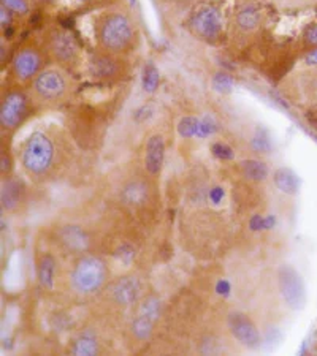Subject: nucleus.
I'll use <instances>...</instances> for the list:
<instances>
[{"label": "nucleus", "instance_id": "obj_1", "mask_svg": "<svg viewBox=\"0 0 317 356\" xmlns=\"http://www.w3.org/2000/svg\"><path fill=\"white\" fill-rule=\"evenodd\" d=\"M92 31L97 48L114 56L134 53L140 42L135 21L121 8H109L97 15Z\"/></svg>", "mask_w": 317, "mask_h": 356}, {"label": "nucleus", "instance_id": "obj_2", "mask_svg": "<svg viewBox=\"0 0 317 356\" xmlns=\"http://www.w3.org/2000/svg\"><path fill=\"white\" fill-rule=\"evenodd\" d=\"M62 149L56 136L49 131L36 130L20 147V163L24 173L32 179H46L54 173L61 162Z\"/></svg>", "mask_w": 317, "mask_h": 356}, {"label": "nucleus", "instance_id": "obj_3", "mask_svg": "<svg viewBox=\"0 0 317 356\" xmlns=\"http://www.w3.org/2000/svg\"><path fill=\"white\" fill-rule=\"evenodd\" d=\"M73 88V81L65 68L46 67L29 84L27 90L37 106L53 108L70 99Z\"/></svg>", "mask_w": 317, "mask_h": 356}, {"label": "nucleus", "instance_id": "obj_4", "mask_svg": "<svg viewBox=\"0 0 317 356\" xmlns=\"http://www.w3.org/2000/svg\"><path fill=\"white\" fill-rule=\"evenodd\" d=\"M43 49L49 60L65 70H73L83 60L82 46L77 37L65 27L56 26L48 29L43 40Z\"/></svg>", "mask_w": 317, "mask_h": 356}, {"label": "nucleus", "instance_id": "obj_5", "mask_svg": "<svg viewBox=\"0 0 317 356\" xmlns=\"http://www.w3.org/2000/svg\"><path fill=\"white\" fill-rule=\"evenodd\" d=\"M108 279V268L100 257L84 255L75 263L70 273L72 289L82 296L95 295Z\"/></svg>", "mask_w": 317, "mask_h": 356}, {"label": "nucleus", "instance_id": "obj_6", "mask_svg": "<svg viewBox=\"0 0 317 356\" xmlns=\"http://www.w3.org/2000/svg\"><path fill=\"white\" fill-rule=\"evenodd\" d=\"M33 105L36 103L29 90L20 88L5 90L0 100V127L3 131L13 134L31 116Z\"/></svg>", "mask_w": 317, "mask_h": 356}, {"label": "nucleus", "instance_id": "obj_7", "mask_svg": "<svg viewBox=\"0 0 317 356\" xmlns=\"http://www.w3.org/2000/svg\"><path fill=\"white\" fill-rule=\"evenodd\" d=\"M46 53L37 44H24L15 51L10 60V73L18 84H31L45 70Z\"/></svg>", "mask_w": 317, "mask_h": 356}, {"label": "nucleus", "instance_id": "obj_8", "mask_svg": "<svg viewBox=\"0 0 317 356\" xmlns=\"http://www.w3.org/2000/svg\"><path fill=\"white\" fill-rule=\"evenodd\" d=\"M187 29L195 38L206 43H216L224 33V16L216 5H201L187 19Z\"/></svg>", "mask_w": 317, "mask_h": 356}, {"label": "nucleus", "instance_id": "obj_9", "mask_svg": "<svg viewBox=\"0 0 317 356\" xmlns=\"http://www.w3.org/2000/svg\"><path fill=\"white\" fill-rule=\"evenodd\" d=\"M278 286L286 306L292 311H300L307 304V289L304 282L295 268L282 265L278 269Z\"/></svg>", "mask_w": 317, "mask_h": 356}, {"label": "nucleus", "instance_id": "obj_10", "mask_svg": "<svg viewBox=\"0 0 317 356\" xmlns=\"http://www.w3.org/2000/svg\"><path fill=\"white\" fill-rule=\"evenodd\" d=\"M88 73L95 81H116L125 74V64L123 57L105 53V51H95L91 54L88 60Z\"/></svg>", "mask_w": 317, "mask_h": 356}, {"label": "nucleus", "instance_id": "obj_11", "mask_svg": "<svg viewBox=\"0 0 317 356\" xmlns=\"http://www.w3.org/2000/svg\"><path fill=\"white\" fill-rule=\"evenodd\" d=\"M227 326L232 337L240 346L249 350H256L261 347L262 336L261 331L254 321L243 312H230L227 317Z\"/></svg>", "mask_w": 317, "mask_h": 356}, {"label": "nucleus", "instance_id": "obj_12", "mask_svg": "<svg viewBox=\"0 0 317 356\" xmlns=\"http://www.w3.org/2000/svg\"><path fill=\"white\" fill-rule=\"evenodd\" d=\"M159 315L160 301L157 298L149 296L146 300H143L137 309L134 320H132V334H134L138 341H148L153 334V330L155 326V321L159 320Z\"/></svg>", "mask_w": 317, "mask_h": 356}, {"label": "nucleus", "instance_id": "obj_13", "mask_svg": "<svg viewBox=\"0 0 317 356\" xmlns=\"http://www.w3.org/2000/svg\"><path fill=\"white\" fill-rule=\"evenodd\" d=\"M165 138L162 134H153L146 138L145 154H143V165L148 176L157 177L162 173L165 162Z\"/></svg>", "mask_w": 317, "mask_h": 356}, {"label": "nucleus", "instance_id": "obj_14", "mask_svg": "<svg viewBox=\"0 0 317 356\" xmlns=\"http://www.w3.org/2000/svg\"><path fill=\"white\" fill-rule=\"evenodd\" d=\"M111 296L119 306L129 307L138 302L141 296V282L135 275H124L119 277L111 286Z\"/></svg>", "mask_w": 317, "mask_h": 356}, {"label": "nucleus", "instance_id": "obj_15", "mask_svg": "<svg viewBox=\"0 0 317 356\" xmlns=\"http://www.w3.org/2000/svg\"><path fill=\"white\" fill-rule=\"evenodd\" d=\"M263 24V11L256 3H243L235 13V31L241 35H252Z\"/></svg>", "mask_w": 317, "mask_h": 356}, {"label": "nucleus", "instance_id": "obj_16", "mask_svg": "<svg viewBox=\"0 0 317 356\" xmlns=\"http://www.w3.org/2000/svg\"><path fill=\"white\" fill-rule=\"evenodd\" d=\"M26 187L20 179L16 177H7L2 184V193H0V200H2L3 211H16L20 204L24 201Z\"/></svg>", "mask_w": 317, "mask_h": 356}, {"label": "nucleus", "instance_id": "obj_17", "mask_svg": "<svg viewBox=\"0 0 317 356\" xmlns=\"http://www.w3.org/2000/svg\"><path fill=\"white\" fill-rule=\"evenodd\" d=\"M56 258L51 254H43L37 263V279L43 290H54L56 285Z\"/></svg>", "mask_w": 317, "mask_h": 356}, {"label": "nucleus", "instance_id": "obj_18", "mask_svg": "<svg viewBox=\"0 0 317 356\" xmlns=\"http://www.w3.org/2000/svg\"><path fill=\"white\" fill-rule=\"evenodd\" d=\"M240 175L249 182H263L268 179L270 168L261 159H245L238 163Z\"/></svg>", "mask_w": 317, "mask_h": 356}, {"label": "nucleus", "instance_id": "obj_19", "mask_svg": "<svg viewBox=\"0 0 317 356\" xmlns=\"http://www.w3.org/2000/svg\"><path fill=\"white\" fill-rule=\"evenodd\" d=\"M273 184L284 195H297L300 191V177L286 166H281V168L273 171Z\"/></svg>", "mask_w": 317, "mask_h": 356}, {"label": "nucleus", "instance_id": "obj_20", "mask_svg": "<svg viewBox=\"0 0 317 356\" xmlns=\"http://www.w3.org/2000/svg\"><path fill=\"white\" fill-rule=\"evenodd\" d=\"M99 350H100L99 339H97L94 332L86 330L83 332H79L78 337L73 341L70 347V353L75 356H92L99 353Z\"/></svg>", "mask_w": 317, "mask_h": 356}, {"label": "nucleus", "instance_id": "obj_21", "mask_svg": "<svg viewBox=\"0 0 317 356\" xmlns=\"http://www.w3.org/2000/svg\"><path fill=\"white\" fill-rule=\"evenodd\" d=\"M121 198L127 204H141L148 200V186L143 179H132L123 187Z\"/></svg>", "mask_w": 317, "mask_h": 356}, {"label": "nucleus", "instance_id": "obj_22", "mask_svg": "<svg viewBox=\"0 0 317 356\" xmlns=\"http://www.w3.org/2000/svg\"><path fill=\"white\" fill-rule=\"evenodd\" d=\"M62 244H65L67 249L70 250H84L88 247V236L79 227H63L61 229Z\"/></svg>", "mask_w": 317, "mask_h": 356}, {"label": "nucleus", "instance_id": "obj_23", "mask_svg": "<svg viewBox=\"0 0 317 356\" xmlns=\"http://www.w3.org/2000/svg\"><path fill=\"white\" fill-rule=\"evenodd\" d=\"M0 5L5 8H8L13 15L26 16L31 13L32 2L31 0H0Z\"/></svg>", "mask_w": 317, "mask_h": 356}, {"label": "nucleus", "instance_id": "obj_24", "mask_svg": "<svg viewBox=\"0 0 317 356\" xmlns=\"http://www.w3.org/2000/svg\"><path fill=\"white\" fill-rule=\"evenodd\" d=\"M10 171H11L10 156L7 151H2V154H0V173H2V176H8Z\"/></svg>", "mask_w": 317, "mask_h": 356}, {"label": "nucleus", "instance_id": "obj_25", "mask_svg": "<svg viewBox=\"0 0 317 356\" xmlns=\"http://www.w3.org/2000/svg\"><path fill=\"white\" fill-rule=\"evenodd\" d=\"M11 16H13V13L8 8H5L0 5V24H2V31H5V29L11 26Z\"/></svg>", "mask_w": 317, "mask_h": 356}, {"label": "nucleus", "instance_id": "obj_26", "mask_svg": "<svg viewBox=\"0 0 317 356\" xmlns=\"http://www.w3.org/2000/svg\"><path fill=\"white\" fill-rule=\"evenodd\" d=\"M304 42H307L308 44L317 46V24L308 29L307 33H304Z\"/></svg>", "mask_w": 317, "mask_h": 356}, {"label": "nucleus", "instance_id": "obj_27", "mask_svg": "<svg viewBox=\"0 0 317 356\" xmlns=\"http://www.w3.org/2000/svg\"><path fill=\"white\" fill-rule=\"evenodd\" d=\"M304 62H307V65L317 67V46L314 49H311L307 56H304Z\"/></svg>", "mask_w": 317, "mask_h": 356}, {"label": "nucleus", "instance_id": "obj_28", "mask_svg": "<svg viewBox=\"0 0 317 356\" xmlns=\"http://www.w3.org/2000/svg\"><path fill=\"white\" fill-rule=\"evenodd\" d=\"M175 2L178 5H181V7H187V5H192V3L197 2V0H175Z\"/></svg>", "mask_w": 317, "mask_h": 356}, {"label": "nucleus", "instance_id": "obj_29", "mask_svg": "<svg viewBox=\"0 0 317 356\" xmlns=\"http://www.w3.org/2000/svg\"><path fill=\"white\" fill-rule=\"evenodd\" d=\"M257 0H243V3H256Z\"/></svg>", "mask_w": 317, "mask_h": 356}, {"label": "nucleus", "instance_id": "obj_30", "mask_svg": "<svg viewBox=\"0 0 317 356\" xmlns=\"http://www.w3.org/2000/svg\"><path fill=\"white\" fill-rule=\"evenodd\" d=\"M75 2H92V0H75Z\"/></svg>", "mask_w": 317, "mask_h": 356}, {"label": "nucleus", "instance_id": "obj_31", "mask_svg": "<svg viewBox=\"0 0 317 356\" xmlns=\"http://www.w3.org/2000/svg\"><path fill=\"white\" fill-rule=\"evenodd\" d=\"M42 2H45V0H42Z\"/></svg>", "mask_w": 317, "mask_h": 356}]
</instances>
